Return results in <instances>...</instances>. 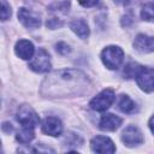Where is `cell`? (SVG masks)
<instances>
[{
    "instance_id": "6da1fadb",
    "label": "cell",
    "mask_w": 154,
    "mask_h": 154,
    "mask_svg": "<svg viewBox=\"0 0 154 154\" xmlns=\"http://www.w3.org/2000/svg\"><path fill=\"white\" fill-rule=\"evenodd\" d=\"M89 78L79 70L64 69L52 72L41 85V94L46 97L81 96L90 90Z\"/></svg>"
},
{
    "instance_id": "7a4b0ae2",
    "label": "cell",
    "mask_w": 154,
    "mask_h": 154,
    "mask_svg": "<svg viewBox=\"0 0 154 154\" xmlns=\"http://www.w3.org/2000/svg\"><path fill=\"white\" fill-rule=\"evenodd\" d=\"M124 58V52L118 46H108L101 53V60L103 65L109 70H116L119 67Z\"/></svg>"
},
{
    "instance_id": "3957f363",
    "label": "cell",
    "mask_w": 154,
    "mask_h": 154,
    "mask_svg": "<svg viewBox=\"0 0 154 154\" xmlns=\"http://www.w3.org/2000/svg\"><path fill=\"white\" fill-rule=\"evenodd\" d=\"M16 119L22 125V128L34 129L40 123V118L37 116V113L29 105H22L18 107L17 113H16Z\"/></svg>"
},
{
    "instance_id": "277c9868",
    "label": "cell",
    "mask_w": 154,
    "mask_h": 154,
    "mask_svg": "<svg viewBox=\"0 0 154 154\" xmlns=\"http://www.w3.org/2000/svg\"><path fill=\"white\" fill-rule=\"evenodd\" d=\"M114 99H116V95L113 89L107 88V89H103L101 93H99L95 97H93L89 102V106L94 111L103 112L111 107V105L114 102Z\"/></svg>"
},
{
    "instance_id": "5b68a950",
    "label": "cell",
    "mask_w": 154,
    "mask_h": 154,
    "mask_svg": "<svg viewBox=\"0 0 154 154\" xmlns=\"http://www.w3.org/2000/svg\"><path fill=\"white\" fill-rule=\"evenodd\" d=\"M137 85L146 93L154 91V70L149 67L138 66L135 75Z\"/></svg>"
},
{
    "instance_id": "8992f818",
    "label": "cell",
    "mask_w": 154,
    "mask_h": 154,
    "mask_svg": "<svg viewBox=\"0 0 154 154\" xmlns=\"http://www.w3.org/2000/svg\"><path fill=\"white\" fill-rule=\"evenodd\" d=\"M29 67H30V70H32V71H35L37 73L48 72L51 70V58H49V54L45 49L40 48L34 54V57L30 59Z\"/></svg>"
},
{
    "instance_id": "52a82bcc",
    "label": "cell",
    "mask_w": 154,
    "mask_h": 154,
    "mask_svg": "<svg viewBox=\"0 0 154 154\" xmlns=\"http://www.w3.org/2000/svg\"><path fill=\"white\" fill-rule=\"evenodd\" d=\"M18 19L19 22L28 29H36L41 25V17L38 13L28 10V8H19L18 10Z\"/></svg>"
},
{
    "instance_id": "ba28073f",
    "label": "cell",
    "mask_w": 154,
    "mask_h": 154,
    "mask_svg": "<svg viewBox=\"0 0 154 154\" xmlns=\"http://www.w3.org/2000/svg\"><path fill=\"white\" fill-rule=\"evenodd\" d=\"M122 141L128 147H135L143 142V136L140 129L135 125H129L123 130L122 134Z\"/></svg>"
},
{
    "instance_id": "9c48e42d",
    "label": "cell",
    "mask_w": 154,
    "mask_h": 154,
    "mask_svg": "<svg viewBox=\"0 0 154 154\" xmlns=\"http://www.w3.org/2000/svg\"><path fill=\"white\" fill-rule=\"evenodd\" d=\"M90 147L93 152H96V153H114L116 152L114 143L112 142L111 138L106 136L94 137L90 142Z\"/></svg>"
},
{
    "instance_id": "30bf717a",
    "label": "cell",
    "mask_w": 154,
    "mask_h": 154,
    "mask_svg": "<svg viewBox=\"0 0 154 154\" xmlns=\"http://www.w3.org/2000/svg\"><path fill=\"white\" fill-rule=\"evenodd\" d=\"M134 48L140 53L154 52V37L144 34H138L134 41Z\"/></svg>"
},
{
    "instance_id": "8fae6325",
    "label": "cell",
    "mask_w": 154,
    "mask_h": 154,
    "mask_svg": "<svg viewBox=\"0 0 154 154\" xmlns=\"http://www.w3.org/2000/svg\"><path fill=\"white\" fill-rule=\"evenodd\" d=\"M41 129L45 134L49 136H59L63 131V124L57 117H47L42 122Z\"/></svg>"
},
{
    "instance_id": "7c38bea8",
    "label": "cell",
    "mask_w": 154,
    "mask_h": 154,
    "mask_svg": "<svg viewBox=\"0 0 154 154\" xmlns=\"http://www.w3.org/2000/svg\"><path fill=\"white\" fill-rule=\"evenodd\" d=\"M14 52L17 57L23 60H30L35 54L34 45L28 40H19L14 46Z\"/></svg>"
},
{
    "instance_id": "4fadbf2b",
    "label": "cell",
    "mask_w": 154,
    "mask_h": 154,
    "mask_svg": "<svg viewBox=\"0 0 154 154\" xmlns=\"http://www.w3.org/2000/svg\"><path fill=\"white\" fill-rule=\"evenodd\" d=\"M122 125V118L112 113H106L101 117L99 126L103 131H116Z\"/></svg>"
},
{
    "instance_id": "5bb4252c",
    "label": "cell",
    "mask_w": 154,
    "mask_h": 154,
    "mask_svg": "<svg viewBox=\"0 0 154 154\" xmlns=\"http://www.w3.org/2000/svg\"><path fill=\"white\" fill-rule=\"evenodd\" d=\"M70 29L81 38H87L89 35V26L87 24V22L82 18H77L73 19L70 23Z\"/></svg>"
},
{
    "instance_id": "9a60e30c",
    "label": "cell",
    "mask_w": 154,
    "mask_h": 154,
    "mask_svg": "<svg viewBox=\"0 0 154 154\" xmlns=\"http://www.w3.org/2000/svg\"><path fill=\"white\" fill-rule=\"evenodd\" d=\"M118 107L122 112L124 113H132L136 109L135 102L128 96V95H120L119 101H118Z\"/></svg>"
},
{
    "instance_id": "2e32d148",
    "label": "cell",
    "mask_w": 154,
    "mask_h": 154,
    "mask_svg": "<svg viewBox=\"0 0 154 154\" xmlns=\"http://www.w3.org/2000/svg\"><path fill=\"white\" fill-rule=\"evenodd\" d=\"M34 137H35L34 129H31V128H22V130L18 131V134L16 136V140L18 142H20V143H29Z\"/></svg>"
},
{
    "instance_id": "e0dca14e",
    "label": "cell",
    "mask_w": 154,
    "mask_h": 154,
    "mask_svg": "<svg viewBox=\"0 0 154 154\" xmlns=\"http://www.w3.org/2000/svg\"><path fill=\"white\" fill-rule=\"evenodd\" d=\"M141 17H142L143 20H147V22H154V2L146 4V5L142 7Z\"/></svg>"
},
{
    "instance_id": "ac0fdd59",
    "label": "cell",
    "mask_w": 154,
    "mask_h": 154,
    "mask_svg": "<svg viewBox=\"0 0 154 154\" xmlns=\"http://www.w3.org/2000/svg\"><path fill=\"white\" fill-rule=\"evenodd\" d=\"M64 142L66 143V146H76V147H77V146H81V144L83 143L82 138H81L79 136H77L76 134H72V132H70V134L66 135Z\"/></svg>"
},
{
    "instance_id": "d6986e66",
    "label": "cell",
    "mask_w": 154,
    "mask_h": 154,
    "mask_svg": "<svg viewBox=\"0 0 154 154\" xmlns=\"http://www.w3.org/2000/svg\"><path fill=\"white\" fill-rule=\"evenodd\" d=\"M11 6L6 2V0H1V20H7L11 17Z\"/></svg>"
},
{
    "instance_id": "ffe728a7",
    "label": "cell",
    "mask_w": 154,
    "mask_h": 154,
    "mask_svg": "<svg viewBox=\"0 0 154 154\" xmlns=\"http://www.w3.org/2000/svg\"><path fill=\"white\" fill-rule=\"evenodd\" d=\"M55 47H57V52L59 54H61V55H66V54H69L71 52L70 46L67 43H65V42H58Z\"/></svg>"
},
{
    "instance_id": "44dd1931",
    "label": "cell",
    "mask_w": 154,
    "mask_h": 154,
    "mask_svg": "<svg viewBox=\"0 0 154 154\" xmlns=\"http://www.w3.org/2000/svg\"><path fill=\"white\" fill-rule=\"evenodd\" d=\"M78 2L83 7H91V6H94L97 2V0H78Z\"/></svg>"
},
{
    "instance_id": "7402d4cb",
    "label": "cell",
    "mask_w": 154,
    "mask_h": 154,
    "mask_svg": "<svg viewBox=\"0 0 154 154\" xmlns=\"http://www.w3.org/2000/svg\"><path fill=\"white\" fill-rule=\"evenodd\" d=\"M116 4H118V5H129L130 2H131V0H113Z\"/></svg>"
},
{
    "instance_id": "603a6c76",
    "label": "cell",
    "mask_w": 154,
    "mask_h": 154,
    "mask_svg": "<svg viewBox=\"0 0 154 154\" xmlns=\"http://www.w3.org/2000/svg\"><path fill=\"white\" fill-rule=\"evenodd\" d=\"M148 125H149V129H150V131L154 134V116L149 119V123H148Z\"/></svg>"
}]
</instances>
